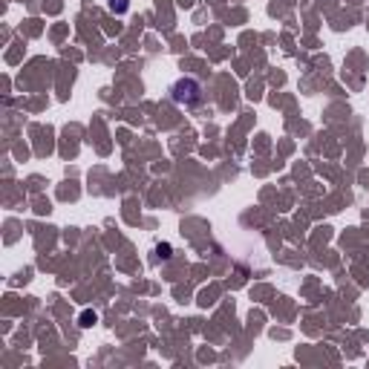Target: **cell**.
<instances>
[{
	"label": "cell",
	"mask_w": 369,
	"mask_h": 369,
	"mask_svg": "<svg viewBox=\"0 0 369 369\" xmlns=\"http://www.w3.org/2000/svg\"><path fill=\"white\" fill-rule=\"evenodd\" d=\"M110 9L113 12H127V0H110Z\"/></svg>",
	"instance_id": "cell-2"
},
{
	"label": "cell",
	"mask_w": 369,
	"mask_h": 369,
	"mask_svg": "<svg viewBox=\"0 0 369 369\" xmlns=\"http://www.w3.org/2000/svg\"><path fill=\"white\" fill-rule=\"evenodd\" d=\"M81 320H84L81 326H90V320H95V314H90V311H87V314H84V318H81Z\"/></svg>",
	"instance_id": "cell-3"
},
{
	"label": "cell",
	"mask_w": 369,
	"mask_h": 369,
	"mask_svg": "<svg viewBox=\"0 0 369 369\" xmlns=\"http://www.w3.org/2000/svg\"><path fill=\"white\" fill-rule=\"evenodd\" d=\"M170 95H173L176 104L193 107V104L202 101V87H199V81H193V78H179L176 84L170 87Z\"/></svg>",
	"instance_id": "cell-1"
}]
</instances>
